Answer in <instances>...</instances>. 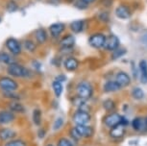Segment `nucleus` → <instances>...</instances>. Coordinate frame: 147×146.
Segmentation results:
<instances>
[{
	"instance_id": "nucleus-35",
	"label": "nucleus",
	"mask_w": 147,
	"mask_h": 146,
	"mask_svg": "<svg viewBox=\"0 0 147 146\" xmlns=\"http://www.w3.org/2000/svg\"><path fill=\"white\" fill-rule=\"evenodd\" d=\"M4 146H26V143L24 141H22V140H10V141H8L5 143Z\"/></svg>"
},
{
	"instance_id": "nucleus-27",
	"label": "nucleus",
	"mask_w": 147,
	"mask_h": 146,
	"mask_svg": "<svg viewBox=\"0 0 147 146\" xmlns=\"http://www.w3.org/2000/svg\"><path fill=\"white\" fill-rule=\"evenodd\" d=\"M133 129L136 131H145V122H144V118L141 117H136L134 120L132 121Z\"/></svg>"
},
{
	"instance_id": "nucleus-24",
	"label": "nucleus",
	"mask_w": 147,
	"mask_h": 146,
	"mask_svg": "<svg viewBox=\"0 0 147 146\" xmlns=\"http://www.w3.org/2000/svg\"><path fill=\"white\" fill-rule=\"evenodd\" d=\"M15 136L16 133L12 129H8V128L0 129V139L3 140V141H7V140L12 139Z\"/></svg>"
},
{
	"instance_id": "nucleus-38",
	"label": "nucleus",
	"mask_w": 147,
	"mask_h": 146,
	"mask_svg": "<svg viewBox=\"0 0 147 146\" xmlns=\"http://www.w3.org/2000/svg\"><path fill=\"white\" fill-rule=\"evenodd\" d=\"M31 65H32L33 69H34V72L35 71L38 72V71H40V69H41V64L38 60H33L31 63Z\"/></svg>"
},
{
	"instance_id": "nucleus-22",
	"label": "nucleus",
	"mask_w": 147,
	"mask_h": 146,
	"mask_svg": "<svg viewBox=\"0 0 147 146\" xmlns=\"http://www.w3.org/2000/svg\"><path fill=\"white\" fill-rule=\"evenodd\" d=\"M4 8L8 13H16L20 9L19 2L16 0H6L4 4Z\"/></svg>"
},
{
	"instance_id": "nucleus-26",
	"label": "nucleus",
	"mask_w": 147,
	"mask_h": 146,
	"mask_svg": "<svg viewBox=\"0 0 147 146\" xmlns=\"http://www.w3.org/2000/svg\"><path fill=\"white\" fill-rule=\"evenodd\" d=\"M96 19L98 22H100L102 24H107L111 21V17H110V13L109 11L107 10H102L100 11L96 15Z\"/></svg>"
},
{
	"instance_id": "nucleus-25",
	"label": "nucleus",
	"mask_w": 147,
	"mask_h": 146,
	"mask_svg": "<svg viewBox=\"0 0 147 146\" xmlns=\"http://www.w3.org/2000/svg\"><path fill=\"white\" fill-rule=\"evenodd\" d=\"M9 109L12 112H18V114H23L25 112V107L23 104H21L18 101H12L9 105Z\"/></svg>"
},
{
	"instance_id": "nucleus-15",
	"label": "nucleus",
	"mask_w": 147,
	"mask_h": 146,
	"mask_svg": "<svg viewBox=\"0 0 147 146\" xmlns=\"http://www.w3.org/2000/svg\"><path fill=\"white\" fill-rule=\"evenodd\" d=\"M120 121H121V115H119L116 112H112V114H108L104 118L105 125L110 128H113L115 126L118 125V124H120Z\"/></svg>"
},
{
	"instance_id": "nucleus-4",
	"label": "nucleus",
	"mask_w": 147,
	"mask_h": 146,
	"mask_svg": "<svg viewBox=\"0 0 147 146\" xmlns=\"http://www.w3.org/2000/svg\"><path fill=\"white\" fill-rule=\"evenodd\" d=\"M77 96L81 97L85 100L90 99L93 94V87L88 81H81L76 86Z\"/></svg>"
},
{
	"instance_id": "nucleus-17",
	"label": "nucleus",
	"mask_w": 147,
	"mask_h": 146,
	"mask_svg": "<svg viewBox=\"0 0 147 146\" xmlns=\"http://www.w3.org/2000/svg\"><path fill=\"white\" fill-rule=\"evenodd\" d=\"M122 87L117 84V82L115 80H109L104 84L103 86V90L106 93H111V92H115L120 90Z\"/></svg>"
},
{
	"instance_id": "nucleus-12",
	"label": "nucleus",
	"mask_w": 147,
	"mask_h": 146,
	"mask_svg": "<svg viewBox=\"0 0 147 146\" xmlns=\"http://www.w3.org/2000/svg\"><path fill=\"white\" fill-rule=\"evenodd\" d=\"M63 65L65 69L68 72H74L79 68L80 62L76 57L74 56H68L65 57V59L63 61Z\"/></svg>"
},
{
	"instance_id": "nucleus-44",
	"label": "nucleus",
	"mask_w": 147,
	"mask_h": 146,
	"mask_svg": "<svg viewBox=\"0 0 147 146\" xmlns=\"http://www.w3.org/2000/svg\"><path fill=\"white\" fill-rule=\"evenodd\" d=\"M16 1H18V2H23V1H25V0H16Z\"/></svg>"
},
{
	"instance_id": "nucleus-11",
	"label": "nucleus",
	"mask_w": 147,
	"mask_h": 146,
	"mask_svg": "<svg viewBox=\"0 0 147 146\" xmlns=\"http://www.w3.org/2000/svg\"><path fill=\"white\" fill-rule=\"evenodd\" d=\"M119 45H120V40L117 36L115 34H109L106 36V40H105L103 49L106 51L112 52L115 50L116 48H118Z\"/></svg>"
},
{
	"instance_id": "nucleus-36",
	"label": "nucleus",
	"mask_w": 147,
	"mask_h": 146,
	"mask_svg": "<svg viewBox=\"0 0 147 146\" xmlns=\"http://www.w3.org/2000/svg\"><path fill=\"white\" fill-rule=\"evenodd\" d=\"M63 119L62 117H58L53 124V130H55V131L59 130V129L63 127Z\"/></svg>"
},
{
	"instance_id": "nucleus-23",
	"label": "nucleus",
	"mask_w": 147,
	"mask_h": 146,
	"mask_svg": "<svg viewBox=\"0 0 147 146\" xmlns=\"http://www.w3.org/2000/svg\"><path fill=\"white\" fill-rule=\"evenodd\" d=\"M140 82L142 84H147V62L145 60L140 62Z\"/></svg>"
},
{
	"instance_id": "nucleus-9",
	"label": "nucleus",
	"mask_w": 147,
	"mask_h": 146,
	"mask_svg": "<svg viewBox=\"0 0 147 146\" xmlns=\"http://www.w3.org/2000/svg\"><path fill=\"white\" fill-rule=\"evenodd\" d=\"M76 44V38L72 33H65L58 40L59 48H74Z\"/></svg>"
},
{
	"instance_id": "nucleus-43",
	"label": "nucleus",
	"mask_w": 147,
	"mask_h": 146,
	"mask_svg": "<svg viewBox=\"0 0 147 146\" xmlns=\"http://www.w3.org/2000/svg\"><path fill=\"white\" fill-rule=\"evenodd\" d=\"M144 122H145V127H146V130H147V117L144 118Z\"/></svg>"
},
{
	"instance_id": "nucleus-20",
	"label": "nucleus",
	"mask_w": 147,
	"mask_h": 146,
	"mask_svg": "<svg viewBox=\"0 0 147 146\" xmlns=\"http://www.w3.org/2000/svg\"><path fill=\"white\" fill-rule=\"evenodd\" d=\"M76 130L78 131L81 137H90L94 134V130L91 126L88 125H77Z\"/></svg>"
},
{
	"instance_id": "nucleus-29",
	"label": "nucleus",
	"mask_w": 147,
	"mask_h": 146,
	"mask_svg": "<svg viewBox=\"0 0 147 146\" xmlns=\"http://www.w3.org/2000/svg\"><path fill=\"white\" fill-rule=\"evenodd\" d=\"M126 53H127V50L125 48L118 47V48H116L115 50L112 51V54H111V59H112L113 61L117 60V59H119V58L123 57Z\"/></svg>"
},
{
	"instance_id": "nucleus-21",
	"label": "nucleus",
	"mask_w": 147,
	"mask_h": 146,
	"mask_svg": "<svg viewBox=\"0 0 147 146\" xmlns=\"http://www.w3.org/2000/svg\"><path fill=\"white\" fill-rule=\"evenodd\" d=\"M124 134H125V126L122 124H118L113 127L110 132V136L113 139H120L124 136Z\"/></svg>"
},
{
	"instance_id": "nucleus-13",
	"label": "nucleus",
	"mask_w": 147,
	"mask_h": 146,
	"mask_svg": "<svg viewBox=\"0 0 147 146\" xmlns=\"http://www.w3.org/2000/svg\"><path fill=\"white\" fill-rule=\"evenodd\" d=\"M73 122L76 125H87V124L90 121V112L85 111H77L75 114H73Z\"/></svg>"
},
{
	"instance_id": "nucleus-2",
	"label": "nucleus",
	"mask_w": 147,
	"mask_h": 146,
	"mask_svg": "<svg viewBox=\"0 0 147 146\" xmlns=\"http://www.w3.org/2000/svg\"><path fill=\"white\" fill-rule=\"evenodd\" d=\"M67 30V25L62 21H57V22L51 23L47 28L49 38L52 41H58L60 38L65 34Z\"/></svg>"
},
{
	"instance_id": "nucleus-45",
	"label": "nucleus",
	"mask_w": 147,
	"mask_h": 146,
	"mask_svg": "<svg viewBox=\"0 0 147 146\" xmlns=\"http://www.w3.org/2000/svg\"><path fill=\"white\" fill-rule=\"evenodd\" d=\"M1 21H2V17H1V15H0V23H1Z\"/></svg>"
},
{
	"instance_id": "nucleus-28",
	"label": "nucleus",
	"mask_w": 147,
	"mask_h": 146,
	"mask_svg": "<svg viewBox=\"0 0 147 146\" xmlns=\"http://www.w3.org/2000/svg\"><path fill=\"white\" fill-rule=\"evenodd\" d=\"M52 89H53V92H54V94L56 97H60L63 93V86L62 83L58 82V81H53L52 83Z\"/></svg>"
},
{
	"instance_id": "nucleus-6",
	"label": "nucleus",
	"mask_w": 147,
	"mask_h": 146,
	"mask_svg": "<svg viewBox=\"0 0 147 146\" xmlns=\"http://www.w3.org/2000/svg\"><path fill=\"white\" fill-rule=\"evenodd\" d=\"M32 38L38 46H43L47 44L49 40H50L48 31L44 27H38L37 29H35L32 33Z\"/></svg>"
},
{
	"instance_id": "nucleus-31",
	"label": "nucleus",
	"mask_w": 147,
	"mask_h": 146,
	"mask_svg": "<svg viewBox=\"0 0 147 146\" xmlns=\"http://www.w3.org/2000/svg\"><path fill=\"white\" fill-rule=\"evenodd\" d=\"M2 96L12 101H18L20 98L18 93H16V92H2Z\"/></svg>"
},
{
	"instance_id": "nucleus-34",
	"label": "nucleus",
	"mask_w": 147,
	"mask_h": 146,
	"mask_svg": "<svg viewBox=\"0 0 147 146\" xmlns=\"http://www.w3.org/2000/svg\"><path fill=\"white\" fill-rule=\"evenodd\" d=\"M132 96L133 98L137 99V100H140L144 97V92L140 87H134L132 89Z\"/></svg>"
},
{
	"instance_id": "nucleus-47",
	"label": "nucleus",
	"mask_w": 147,
	"mask_h": 146,
	"mask_svg": "<svg viewBox=\"0 0 147 146\" xmlns=\"http://www.w3.org/2000/svg\"><path fill=\"white\" fill-rule=\"evenodd\" d=\"M52 1H62V0H52Z\"/></svg>"
},
{
	"instance_id": "nucleus-37",
	"label": "nucleus",
	"mask_w": 147,
	"mask_h": 146,
	"mask_svg": "<svg viewBox=\"0 0 147 146\" xmlns=\"http://www.w3.org/2000/svg\"><path fill=\"white\" fill-rule=\"evenodd\" d=\"M58 146H73V144L69 139L63 137V139H60L58 140Z\"/></svg>"
},
{
	"instance_id": "nucleus-46",
	"label": "nucleus",
	"mask_w": 147,
	"mask_h": 146,
	"mask_svg": "<svg viewBox=\"0 0 147 146\" xmlns=\"http://www.w3.org/2000/svg\"><path fill=\"white\" fill-rule=\"evenodd\" d=\"M46 146H54V145L53 144H47Z\"/></svg>"
},
{
	"instance_id": "nucleus-7",
	"label": "nucleus",
	"mask_w": 147,
	"mask_h": 146,
	"mask_svg": "<svg viewBox=\"0 0 147 146\" xmlns=\"http://www.w3.org/2000/svg\"><path fill=\"white\" fill-rule=\"evenodd\" d=\"M19 87L18 83L11 76L0 77V90L1 92H16Z\"/></svg>"
},
{
	"instance_id": "nucleus-8",
	"label": "nucleus",
	"mask_w": 147,
	"mask_h": 146,
	"mask_svg": "<svg viewBox=\"0 0 147 146\" xmlns=\"http://www.w3.org/2000/svg\"><path fill=\"white\" fill-rule=\"evenodd\" d=\"M115 15L117 18L126 20L129 19L133 15V9L129 4L127 3H120L115 7Z\"/></svg>"
},
{
	"instance_id": "nucleus-19",
	"label": "nucleus",
	"mask_w": 147,
	"mask_h": 146,
	"mask_svg": "<svg viewBox=\"0 0 147 146\" xmlns=\"http://www.w3.org/2000/svg\"><path fill=\"white\" fill-rule=\"evenodd\" d=\"M15 114L11 111H0V125H6L15 120Z\"/></svg>"
},
{
	"instance_id": "nucleus-42",
	"label": "nucleus",
	"mask_w": 147,
	"mask_h": 146,
	"mask_svg": "<svg viewBox=\"0 0 147 146\" xmlns=\"http://www.w3.org/2000/svg\"><path fill=\"white\" fill-rule=\"evenodd\" d=\"M82 1L86 2V3L88 4V5H91V4L95 3V2H97V1H98V0H82Z\"/></svg>"
},
{
	"instance_id": "nucleus-40",
	"label": "nucleus",
	"mask_w": 147,
	"mask_h": 146,
	"mask_svg": "<svg viewBox=\"0 0 147 146\" xmlns=\"http://www.w3.org/2000/svg\"><path fill=\"white\" fill-rule=\"evenodd\" d=\"M70 135L71 137H73V139H76V140H79L80 139H81V136L79 135L78 131L76 130V128H73L70 130Z\"/></svg>"
},
{
	"instance_id": "nucleus-39",
	"label": "nucleus",
	"mask_w": 147,
	"mask_h": 146,
	"mask_svg": "<svg viewBox=\"0 0 147 146\" xmlns=\"http://www.w3.org/2000/svg\"><path fill=\"white\" fill-rule=\"evenodd\" d=\"M100 3L102 5V7L108 9V8H110V7L113 6V0H100Z\"/></svg>"
},
{
	"instance_id": "nucleus-18",
	"label": "nucleus",
	"mask_w": 147,
	"mask_h": 146,
	"mask_svg": "<svg viewBox=\"0 0 147 146\" xmlns=\"http://www.w3.org/2000/svg\"><path fill=\"white\" fill-rule=\"evenodd\" d=\"M16 62V58L12 54H10L8 51H0V64L1 65H5L8 67V65H12Z\"/></svg>"
},
{
	"instance_id": "nucleus-5",
	"label": "nucleus",
	"mask_w": 147,
	"mask_h": 146,
	"mask_svg": "<svg viewBox=\"0 0 147 146\" xmlns=\"http://www.w3.org/2000/svg\"><path fill=\"white\" fill-rule=\"evenodd\" d=\"M106 34L103 32H93L88 38V43L90 47L94 49H102L106 40Z\"/></svg>"
},
{
	"instance_id": "nucleus-1",
	"label": "nucleus",
	"mask_w": 147,
	"mask_h": 146,
	"mask_svg": "<svg viewBox=\"0 0 147 146\" xmlns=\"http://www.w3.org/2000/svg\"><path fill=\"white\" fill-rule=\"evenodd\" d=\"M6 71L9 76L18 79H30L34 76V71L18 62L8 65Z\"/></svg>"
},
{
	"instance_id": "nucleus-33",
	"label": "nucleus",
	"mask_w": 147,
	"mask_h": 146,
	"mask_svg": "<svg viewBox=\"0 0 147 146\" xmlns=\"http://www.w3.org/2000/svg\"><path fill=\"white\" fill-rule=\"evenodd\" d=\"M103 107L107 112H113L115 109V104L112 99H106L103 102Z\"/></svg>"
},
{
	"instance_id": "nucleus-3",
	"label": "nucleus",
	"mask_w": 147,
	"mask_h": 146,
	"mask_svg": "<svg viewBox=\"0 0 147 146\" xmlns=\"http://www.w3.org/2000/svg\"><path fill=\"white\" fill-rule=\"evenodd\" d=\"M4 45H5V48L7 49V51L9 52L10 54H12L13 57L20 56L22 54V52H23L21 40H18V38L15 37L7 38L4 41Z\"/></svg>"
},
{
	"instance_id": "nucleus-41",
	"label": "nucleus",
	"mask_w": 147,
	"mask_h": 146,
	"mask_svg": "<svg viewBox=\"0 0 147 146\" xmlns=\"http://www.w3.org/2000/svg\"><path fill=\"white\" fill-rule=\"evenodd\" d=\"M66 80H67V78H66V76L65 74H59V75H57L55 77V81H58V82L62 83V84L63 82H66Z\"/></svg>"
},
{
	"instance_id": "nucleus-48",
	"label": "nucleus",
	"mask_w": 147,
	"mask_h": 146,
	"mask_svg": "<svg viewBox=\"0 0 147 146\" xmlns=\"http://www.w3.org/2000/svg\"><path fill=\"white\" fill-rule=\"evenodd\" d=\"M35 1H42V0H35Z\"/></svg>"
},
{
	"instance_id": "nucleus-14",
	"label": "nucleus",
	"mask_w": 147,
	"mask_h": 146,
	"mask_svg": "<svg viewBox=\"0 0 147 146\" xmlns=\"http://www.w3.org/2000/svg\"><path fill=\"white\" fill-rule=\"evenodd\" d=\"M21 44L23 51H25L28 54H35L38 51V45L35 42L32 37L25 38L23 40H21Z\"/></svg>"
},
{
	"instance_id": "nucleus-32",
	"label": "nucleus",
	"mask_w": 147,
	"mask_h": 146,
	"mask_svg": "<svg viewBox=\"0 0 147 146\" xmlns=\"http://www.w3.org/2000/svg\"><path fill=\"white\" fill-rule=\"evenodd\" d=\"M33 122L35 123V125L40 126L41 123V112L40 110L36 109L33 111Z\"/></svg>"
},
{
	"instance_id": "nucleus-16",
	"label": "nucleus",
	"mask_w": 147,
	"mask_h": 146,
	"mask_svg": "<svg viewBox=\"0 0 147 146\" xmlns=\"http://www.w3.org/2000/svg\"><path fill=\"white\" fill-rule=\"evenodd\" d=\"M115 81L121 87H128L131 84V78H130L129 74L126 73L125 71H118L115 75Z\"/></svg>"
},
{
	"instance_id": "nucleus-10",
	"label": "nucleus",
	"mask_w": 147,
	"mask_h": 146,
	"mask_svg": "<svg viewBox=\"0 0 147 146\" xmlns=\"http://www.w3.org/2000/svg\"><path fill=\"white\" fill-rule=\"evenodd\" d=\"M67 28L69 29L70 33H72L73 35L81 34V33H84L85 30L88 28V20L87 19H77V20H73L68 24Z\"/></svg>"
},
{
	"instance_id": "nucleus-30",
	"label": "nucleus",
	"mask_w": 147,
	"mask_h": 146,
	"mask_svg": "<svg viewBox=\"0 0 147 146\" xmlns=\"http://www.w3.org/2000/svg\"><path fill=\"white\" fill-rule=\"evenodd\" d=\"M72 5H73L74 8H76V9L79 10V11H86V10H88L90 6V5L87 4L86 2L82 1V0H75V1L72 3Z\"/></svg>"
}]
</instances>
